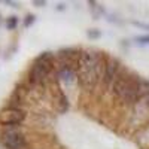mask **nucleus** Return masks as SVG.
Masks as SVG:
<instances>
[{
  "mask_svg": "<svg viewBox=\"0 0 149 149\" xmlns=\"http://www.w3.org/2000/svg\"><path fill=\"white\" fill-rule=\"evenodd\" d=\"M34 19H36V17H34V15H27V17H26V19H24V27L29 29V27L31 26V24L34 22Z\"/></svg>",
  "mask_w": 149,
  "mask_h": 149,
  "instance_id": "obj_6",
  "label": "nucleus"
},
{
  "mask_svg": "<svg viewBox=\"0 0 149 149\" xmlns=\"http://www.w3.org/2000/svg\"><path fill=\"white\" fill-rule=\"evenodd\" d=\"M34 5L40 8V6H45V2H39V0H36V2H34Z\"/></svg>",
  "mask_w": 149,
  "mask_h": 149,
  "instance_id": "obj_10",
  "label": "nucleus"
},
{
  "mask_svg": "<svg viewBox=\"0 0 149 149\" xmlns=\"http://www.w3.org/2000/svg\"><path fill=\"white\" fill-rule=\"evenodd\" d=\"M17 26H18V18H17V17H9V18H6V29L14 30V29H17Z\"/></svg>",
  "mask_w": 149,
  "mask_h": 149,
  "instance_id": "obj_5",
  "label": "nucleus"
},
{
  "mask_svg": "<svg viewBox=\"0 0 149 149\" xmlns=\"http://www.w3.org/2000/svg\"><path fill=\"white\" fill-rule=\"evenodd\" d=\"M136 76V73L134 72H131L130 69H121L119 70V73L116 74V78L113 79V82H112V85H110V88H109V91H110V94L112 95H115V97H121L122 95V93L125 91V88L130 85V82L133 81V78Z\"/></svg>",
  "mask_w": 149,
  "mask_h": 149,
  "instance_id": "obj_2",
  "label": "nucleus"
},
{
  "mask_svg": "<svg viewBox=\"0 0 149 149\" xmlns=\"http://www.w3.org/2000/svg\"><path fill=\"white\" fill-rule=\"evenodd\" d=\"M136 40H137L139 43H143V45H146V43H149V34H146V36H139Z\"/></svg>",
  "mask_w": 149,
  "mask_h": 149,
  "instance_id": "obj_8",
  "label": "nucleus"
},
{
  "mask_svg": "<svg viewBox=\"0 0 149 149\" xmlns=\"http://www.w3.org/2000/svg\"><path fill=\"white\" fill-rule=\"evenodd\" d=\"M122 69V64L121 61L115 57H109L107 58V63H106V69H104V74H103V86L106 90L110 88L112 82H113V79L116 78V74L119 73V70Z\"/></svg>",
  "mask_w": 149,
  "mask_h": 149,
  "instance_id": "obj_4",
  "label": "nucleus"
},
{
  "mask_svg": "<svg viewBox=\"0 0 149 149\" xmlns=\"http://www.w3.org/2000/svg\"><path fill=\"white\" fill-rule=\"evenodd\" d=\"M107 58L109 57H106L103 52H97L93 49H84L82 51L78 70V82L84 90H94L98 81L103 79Z\"/></svg>",
  "mask_w": 149,
  "mask_h": 149,
  "instance_id": "obj_1",
  "label": "nucleus"
},
{
  "mask_svg": "<svg viewBox=\"0 0 149 149\" xmlns=\"http://www.w3.org/2000/svg\"><path fill=\"white\" fill-rule=\"evenodd\" d=\"M86 34H88V37H91V39H97V37H100V31H98V30H95V29H93V30H88V33H86Z\"/></svg>",
  "mask_w": 149,
  "mask_h": 149,
  "instance_id": "obj_7",
  "label": "nucleus"
},
{
  "mask_svg": "<svg viewBox=\"0 0 149 149\" xmlns=\"http://www.w3.org/2000/svg\"><path fill=\"white\" fill-rule=\"evenodd\" d=\"M27 113L26 110H18V109H2L0 110V125H22L26 121Z\"/></svg>",
  "mask_w": 149,
  "mask_h": 149,
  "instance_id": "obj_3",
  "label": "nucleus"
},
{
  "mask_svg": "<svg viewBox=\"0 0 149 149\" xmlns=\"http://www.w3.org/2000/svg\"><path fill=\"white\" fill-rule=\"evenodd\" d=\"M140 103L146 107V109H149V94H146L143 98H142V100H140Z\"/></svg>",
  "mask_w": 149,
  "mask_h": 149,
  "instance_id": "obj_9",
  "label": "nucleus"
}]
</instances>
